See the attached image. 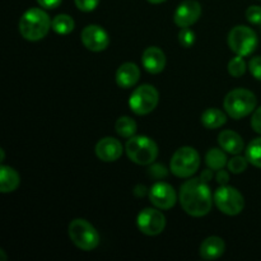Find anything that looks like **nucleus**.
Instances as JSON below:
<instances>
[{"label": "nucleus", "mask_w": 261, "mask_h": 261, "mask_svg": "<svg viewBox=\"0 0 261 261\" xmlns=\"http://www.w3.org/2000/svg\"><path fill=\"white\" fill-rule=\"evenodd\" d=\"M178 200L184 211L191 217H204L212 211L214 195L212 194L208 182L200 177L186 180L181 185Z\"/></svg>", "instance_id": "nucleus-1"}, {"label": "nucleus", "mask_w": 261, "mask_h": 261, "mask_svg": "<svg viewBox=\"0 0 261 261\" xmlns=\"http://www.w3.org/2000/svg\"><path fill=\"white\" fill-rule=\"evenodd\" d=\"M53 20L41 8H31L19 19V32L27 41H40L48 33Z\"/></svg>", "instance_id": "nucleus-2"}, {"label": "nucleus", "mask_w": 261, "mask_h": 261, "mask_svg": "<svg viewBox=\"0 0 261 261\" xmlns=\"http://www.w3.org/2000/svg\"><path fill=\"white\" fill-rule=\"evenodd\" d=\"M256 96L245 88H236L228 92L223 99L226 114L234 120H241L249 116L256 109Z\"/></svg>", "instance_id": "nucleus-3"}, {"label": "nucleus", "mask_w": 261, "mask_h": 261, "mask_svg": "<svg viewBox=\"0 0 261 261\" xmlns=\"http://www.w3.org/2000/svg\"><path fill=\"white\" fill-rule=\"evenodd\" d=\"M125 152L132 162L140 166L152 165L158 157L157 143L145 135H134L125 144Z\"/></svg>", "instance_id": "nucleus-4"}, {"label": "nucleus", "mask_w": 261, "mask_h": 261, "mask_svg": "<svg viewBox=\"0 0 261 261\" xmlns=\"http://www.w3.org/2000/svg\"><path fill=\"white\" fill-rule=\"evenodd\" d=\"M68 234L71 242L83 251H92L99 245L98 232L86 219H73L69 223Z\"/></svg>", "instance_id": "nucleus-5"}, {"label": "nucleus", "mask_w": 261, "mask_h": 261, "mask_svg": "<svg viewBox=\"0 0 261 261\" xmlns=\"http://www.w3.org/2000/svg\"><path fill=\"white\" fill-rule=\"evenodd\" d=\"M200 167V155L191 147H181L173 153L170 162V170L180 178H189Z\"/></svg>", "instance_id": "nucleus-6"}, {"label": "nucleus", "mask_w": 261, "mask_h": 261, "mask_svg": "<svg viewBox=\"0 0 261 261\" xmlns=\"http://www.w3.org/2000/svg\"><path fill=\"white\" fill-rule=\"evenodd\" d=\"M228 46L236 55H251L257 46L256 33L246 25H236L228 33Z\"/></svg>", "instance_id": "nucleus-7"}, {"label": "nucleus", "mask_w": 261, "mask_h": 261, "mask_svg": "<svg viewBox=\"0 0 261 261\" xmlns=\"http://www.w3.org/2000/svg\"><path fill=\"white\" fill-rule=\"evenodd\" d=\"M160 101V93L150 84H142L134 89L129 98L130 110L135 115L144 116L150 114L157 107Z\"/></svg>", "instance_id": "nucleus-8"}, {"label": "nucleus", "mask_w": 261, "mask_h": 261, "mask_svg": "<svg viewBox=\"0 0 261 261\" xmlns=\"http://www.w3.org/2000/svg\"><path fill=\"white\" fill-rule=\"evenodd\" d=\"M214 204L222 213L237 216L245 208V199L237 189L228 185H221L214 193Z\"/></svg>", "instance_id": "nucleus-9"}, {"label": "nucleus", "mask_w": 261, "mask_h": 261, "mask_svg": "<svg viewBox=\"0 0 261 261\" xmlns=\"http://www.w3.org/2000/svg\"><path fill=\"white\" fill-rule=\"evenodd\" d=\"M137 226L147 236H157L166 228V217L158 208H145L137 218Z\"/></svg>", "instance_id": "nucleus-10"}, {"label": "nucleus", "mask_w": 261, "mask_h": 261, "mask_svg": "<svg viewBox=\"0 0 261 261\" xmlns=\"http://www.w3.org/2000/svg\"><path fill=\"white\" fill-rule=\"evenodd\" d=\"M81 40L84 47L93 53H99L109 47V33L98 24H89L81 33Z\"/></svg>", "instance_id": "nucleus-11"}, {"label": "nucleus", "mask_w": 261, "mask_h": 261, "mask_svg": "<svg viewBox=\"0 0 261 261\" xmlns=\"http://www.w3.org/2000/svg\"><path fill=\"white\" fill-rule=\"evenodd\" d=\"M149 200L155 208L161 211H168L173 208L177 200L176 191L170 184L167 182H155L149 190Z\"/></svg>", "instance_id": "nucleus-12"}, {"label": "nucleus", "mask_w": 261, "mask_h": 261, "mask_svg": "<svg viewBox=\"0 0 261 261\" xmlns=\"http://www.w3.org/2000/svg\"><path fill=\"white\" fill-rule=\"evenodd\" d=\"M201 15V5L196 0H185L175 10L173 22L177 27L188 28L198 22Z\"/></svg>", "instance_id": "nucleus-13"}, {"label": "nucleus", "mask_w": 261, "mask_h": 261, "mask_svg": "<svg viewBox=\"0 0 261 261\" xmlns=\"http://www.w3.org/2000/svg\"><path fill=\"white\" fill-rule=\"evenodd\" d=\"M96 155L103 162H115L122 154V144L111 137L102 138L96 145Z\"/></svg>", "instance_id": "nucleus-14"}, {"label": "nucleus", "mask_w": 261, "mask_h": 261, "mask_svg": "<svg viewBox=\"0 0 261 261\" xmlns=\"http://www.w3.org/2000/svg\"><path fill=\"white\" fill-rule=\"evenodd\" d=\"M142 64L145 70L150 74H160L166 68V55L157 46H150L144 50L142 55Z\"/></svg>", "instance_id": "nucleus-15"}, {"label": "nucleus", "mask_w": 261, "mask_h": 261, "mask_svg": "<svg viewBox=\"0 0 261 261\" xmlns=\"http://www.w3.org/2000/svg\"><path fill=\"white\" fill-rule=\"evenodd\" d=\"M140 78V70L137 64L124 63L116 70V83L120 88H132Z\"/></svg>", "instance_id": "nucleus-16"}, {"label": "nucleus", "mask_w": 261, "mask_h": 261, "mask_svg": "<svg viewBox=\"0 0 261 261\" xmlns=\"http://www.w3.org/2000/svg\"><path fill=\"white\" fill-rule=\"evenodd\" d=\"M218 144L224 152L233 155L240 154L245 149L244 139L233 130H223L219 133Z\"/></svg>", "instance_id": "nucleus-17"}, {"label": "nucleus", "mask_w": 261, "mask_h": 261, "mask_svg": "<svg viewBox=\"0 0 261 261\" xmlns=\"http://www.w3.org/2000/svg\"><path fill=\"white\" fill-rule=\"evenodd\" d=\"M226 251V244L218 236H211L204 240L200 245V256L204 260H216Z\"/></svg>", "instance_id": "nucleus-18"}, {"label": "nucleus", "mask_w": 261, "mask_h": 261, "mask_svg": "<svg viewBox=\"0 0 261 261\" xmlns=\"http://www.w3.org/2000/svg\"><path fill=\"white\" fill-rule=\"evenodd\" d=\"M20 184V177L14 168L9 166H0V191L3 194L13 193Z\"/></svg>", "instance_id": "nucleus-19"}, {"label": "nucleus", "mask_w": 261, "mask_h": 261, "mask_svg": "<svg viewBox=\"0 0 261 261\" xmlns=\"http://www.w3.org/2000/svg\"><path fill=\"white\" fill-rule=\"evenodd\" d=\"M227 122V115L219 109H206L201 115V124L209 130L218 129Z\"/></svg>", "instance_id": "nucleus-20"}, {"label": "nucleus", "mask_w": 261, "mask_h": 261, "mask_svg": "<svg viewBox=\"0 0 261 261\" xmlns=\"http://www.w3.org/2000/svg\"><path fill=\"white\" fill-rule=\"evenodd\" d=\"M205 163L213 171L222 170L228 163L226 152L222 148H211L205 154Z\"/></svg>", "instance_id": "nucleus-21"}, {"label": "nucleus", "mask_w": 261, "mask_h": 261, "mask_svg": "<svg viewBox=\"0 0 261 261\" xmlns=\"http://www.w3.org/2000/svg\"><path fill=\"white\" fill-rule=\"evenodd\" d=\"M115 130L120 137L129 139V138L134 137L137 133V122L129 116H121L117 119L116 124H115Z\"/></svg>", "instance_id": "nucleus-22"}, {"label": "nucleus", "mask_w": 261, "mask_h": 261, "mask_svg": "<svg viewBox=\"0 0 261 261\" xmlns=\"http://www.w3.org/2000/svg\"><path fill=\"white\" fill-rule=\"evenodd\" d=\"M74 19L68 14H59L56 15L51 23V28L55 31L58 35H69L74 30Z\"/></svg>", "instance_id": "nucleus-23"}, {"label": "nucleus", "mask_w": 261, "mask_h": 261, "mask_svg": "<svg viewBox=\"0 0 261 261\" xmlns=\"http://www.w3.org/2000/svg\"><path fill=\"white\" fill-rule=\"evenodd\" d=\"M246 158L249 163L261 168V137L251 140L246 148Z\"/></svg>", "instance_id": "nucleus-24"}, {"label": "nucleus", "mask_w": 261, "mask_h": 261, "mask_svg": "<svg viewBox=\"0 0 261 261\" xmlns=\"http://www.w3.org/2000/svg\"><path fill=\"white\" fill-rule=\"evenodd\" d=\"M247 64L245 61L244 56L236 55L231 61L228 63V73L231 74L232 76H236V78H240V76L244 75L246 73Z\"/></svg>", "instance_id": "nucleus-25"}, {"label": "nucleus", "mask_w": 261, "mask_h": 261, "mask_svg": "<svg viewBox=\"0 0 261 261\" xmlns=\"http://www.w3.org/2000/svg\"><path fill=\"white\" fill-rule=\"evenodd\" d=\"M247 165H249V161H247L246 155L241 157L240 154L233 155L231 160L228 161L227 166H228V170L232 173H242L247 170Z\"/></svg>", "instance_id": "nucleus-26"}, {"label": "nucleus", "mask_w": 261, "mask_h": 261, "mask_svg": "<svg viewBox=\"0 0 261 261\" xmlns=\"http://www.w3.org/2000/svg\"><path fill=\"white\" fill-rule=\"evenodd\" d=\"M178 41L182 47H191L195 43V33L190 30V28H181L180 33H178Z\"/></svg>", "instance_id": "nucleus-27"}, {"label": "nucleus", "mask_w": 261, "mask_h": 261, "mask_svg": "<svg viewBox=\"0 0 261 261\" xmlns=\"http://www.w3.org/2000/svg\"><path fill=\"white\" fill-rule=\"evenodd\" d=\"M246 18L252 24L261 25V7L259 5H251L246 10Z\"/></svg>", "instance_id": "nucleus-28"}, {"label": "nucleus", "mask_w": 261, "mask_h": 261, "mask_svg": "<svg viewBox=\"0 0 261 261\" xmlns=\"http://www.w3.org/2000/svg\"><path fill=\"white\" fill-rule=\"evenodd\" d=\"M76 8L82 12H92V10L96 9L99 4V0H74Z\"/></svg>", "instance_id": "nucleus-29"}, {"label": "nucleus", "mask_w": 261, "mask_h": 261, "mask_svg": "<svg viewBox=\"0 0 261 261\" xmlns=\"http://www.w3.org/2000/svg\"><path fill=\"white\" fill-rule=\"evenodd\" d=\"M249 69L252 76L261 82V56H255V58H252L250 60Z\"/></svg>", "instance_id": "nucleus-30"}, {"label": "nucleus", "mask_w": 261, "mask_h": 261, "mask_svg": "<svg viewBox=\"0 0 261 261\" xmlns=\"http://www.w3.org/2000/svg\"><path fill=\"white\" fill-rule=\"evenodd\" d=\"M251 127L254 129L255 133L261 134V107H259V109H256L252 112Z\"/></svg>", "instance_id": "nucleus-31"}, {"label": "nucleus", "mask_w": 261, "mask_h": 261, "mask_svg": "<svg viewBox=\"0 0 261 261\" xmlns=\"http://www.w3.org/2000/svg\"><path fill=\"white\" fill-rule=\"evenodd\" d=\"M63 0H37L38 5L43 9H55L61 4Z\"/></svg>", "instance_id": "nucleus-32"}, {"label": "nucleus", "mask_w": 261, "mask_h": 261, "mask_svg": "<svg viewBox=\"0 0 261 261\" xmlns=\"http://www.w3.org/2000/svg\"><path fill=\"white\" fill-rule=\"evenodd\" d=\"M150 173H152L154 177L161 178L163 176H167V170L165 168V166H161V165H153L150 167Z\"/></svg>", "instance_id": "nucleus-33"}, {"label": "nucleus", "mask_w": 261, "mask_h": 261, "mask_svg": "<svg viewBox=\"0 0 261 261\" xmlns=\"http://www.w3.org/2000/svg\"><path fill=\"white\" fill-rule=\"evenodd\" d=\"M216 178H217V182H218L219 185H227L229 181V175L227 171H224L223 168H222V170L217 171Z\"/></svg>", "instance_id": "nucleus-34"}, {"label": "nucleus", "mask_w": 261, "mask_h": 261, "mask_svg": "<svg viewBox=\"0 0 261 261\" xmlns=\"http://www.w3.org/2000/svg\"><path fill=\"white\" fill-rule=\"evenodd\" d=\"M213 176H214V171L212 170V168L208 167V170H204L203 172H201L200 178L203 181H205V182H209V181H211L212 178H213Z\"/></svg>", "instance_id": "nucleus-35"}, {"label": "nucleus", "mask_w": 261, "mask_h": 261, "mask_svg": "<svg viewBox=\"0 0 261 261\" xmlns=\"http://www.w3.org/2000/svg\"><path fill=\"white\" fill-rule=\"evenodd\" d=\"M148 2H149L150 4H162V3H165L166 0H148Z\"/></svg>", "instance_id": "nucleus-36"}, {"label": "nucleus", "mask_w": 261, "mask_h": 261, "mask_svg": "<svg viewBox=\"0 0 261 261\" xmlns=\"http://www.w3.org/2000/svg\"><path fill=\"white\" fill-rule=\"evenodd\" d=\"M0 153H2V160L0 161L3 162V161H4V149H0Z\"/></svg>", "instance_id": "nucleus-37"}]
</instances>
